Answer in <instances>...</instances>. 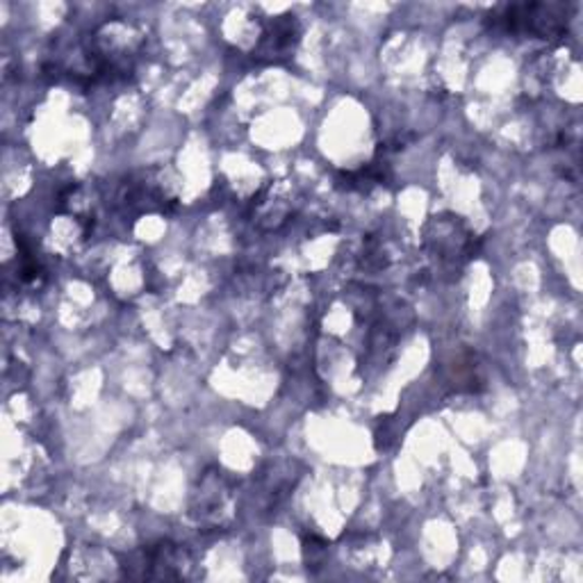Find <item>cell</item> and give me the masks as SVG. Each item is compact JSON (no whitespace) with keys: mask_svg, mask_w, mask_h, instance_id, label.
<instances>
[{"mask_svg":"<svg viewBox=\"0 0 583 583\" xmlns=\"http://www.w3.org/2000/svg\"><path fill=\"white\" fill-rule=\"evenodd\" d=\"M493 23H502L508 33H520V35H533L541 39H552L566 33L568 23V8L566 5H508L502 8L499 14H495Z\"/></svg>","mask_w":583,"mask_h":583,"instance_id":"1","label":"cell"},{"mask_svg":"<svg viewBox=\"0 0 583 583\" xmlns=\"http://www.w3.org/2000/svg\"><path fill=\"white\" fill-rule=\"evenodd\" d=\"M296 21L294 16H281L274 21V28L269 33H265L263 37V51L269 58L283 55L292 49V43L296 41V33H294Z\"/></svg>","mask_w":583,"mask_h":583,"instance_id":"2","label":"cell"}]
</instances>
